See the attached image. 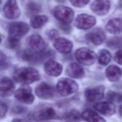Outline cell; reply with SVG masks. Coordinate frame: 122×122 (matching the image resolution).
<instances>
[{
    "label": "cell",
    "mask_w": 122,
    "mask_h": 122,
    "mask_svg": "<svg viewBox=\"0 0 122 122\" xmlns=\"http://www.w3.org/2000/svg\"><path fill=\"white\" fill-rule=\"evenodd\" d=\"M17 55L21 60L36 64L42 63L46 59L52 58L54 55V53L52 51L47 49L42 52H37L29 49L20 51Z\"/></svg>",
    "instance_id": "cell-1"
},
{
    "label": "cell",
    "mask_w": 122,
    "mask_h": 122,
    "mask_svg": "<svg viewBox=\"0 0 122 122\" xmlns=\"http://www.w3.org/2000/svg\"><path fill=\"white\" fill-rule=\"evenodd\" d=\"M15 81L23 84H28L38 81L40 75L39 72L31 67H22L16 70L13 73Z\"/></svg>",
    "instance_id": "cell-2"
},
{
    "label": "cell",
    "mask_w": 122,
    "mask_h": 122,
    "mask_svg": "<svg viewBox=\"0 0 122 122\" xmlns=\"http://www.w3.org/2000/svg\"><path fill=\"white\" fill-rule=\"evenodd\" d=\"M79 85L74 81L66 78L61 79L57 83L56 90L63 96L70 95L78 91Z\"/></svg>",
    "instance_id": "cell-3"
},
{
    "label": "cell",
    "mask_w": 122,
    "mask_h": 122,
    "mask_svg": "<svg viewBox=\"0 0 122 122\" xmlns=\"http://www.w3.org/2000/svg\"><path fill=\"white\" fill-rule=\"evenodd\" d=\"M75 58L80 63L85 66H90L95 61L96 55L92 50L86 47H81L76 51Z\"/></svg>",
    "instance_id": "cell-4"
},
{
    "label": "cell",
    "mask_w": 122,
    "mask_h": 122,
    "mask_svg": "<svg viewBox=\"0 0 122 122\" xmlns=\"http://www.w3.org/2000/svg\"><path fill=\"white\" fill-rule=\"evenodd\" d=\"M55 18L60 21V23L69 24L73 20L74 13L70 7L60 5L56 7L53 10Z\"/></svg>",
    "instance_id": "cell-5"
},
{
    "label": "cell",
    "mask_w": 122,
    "mask_h": 122,
    "mask_svg": "<svg viewBox=\"0 0 122 122\" xmlns=\"http://www.w3.org/2000/svg\"><path fill=\"white\" fill-rule=\"evenodd\" d=\"M14 97L18 101L26 104L32 103L35 99L32 89L28 84H23L18 88L14 93Z\"/></svg>",
    "instance_id": "cell-6"
},
{
    "label": "cell",
    "mask_w": 122,
    "mask_h": 122,
    "mask_svg": "<svg viewBox=\"0 0 122 122\" xmlns=\"http://www.w3.org/2000/svg\"><path fill=\"white\" fill-rule=\"evenodd\" d=\"M30 30L29 25L24 22L19 21L11 23L9 28V37L18 39L25 35Z\"/></svg>",
    "instance_id": "cell-7"
},
{
    "label": "cell",
    "mask_w": 122,
    "mask_h": 122,
    "mask_svg": "<svg viewBox=\"0 0 122 122\" xmlns=\"http://www.w3.org/2000/svg\"><path fill=\"white\" fill-rule=\"evenodd\" d=\"M56 115V112L52 107L45 106L40 107L35 110L32 117L36 122H42L51 120L55 117Z\"/></svg>",
    "instance_id": "cell-8"
},
{
    "label": "cell",
    "mask_w": 122,
    "mask_h": 122,
    "mask_svg": "<svg viewBox=\"0 0 122 122\" xmlns=\"http://www.w3.org/2000/svg\"><path fill=\"white\" fill-rule=\"evenodd\" d=\"M35 92L38 97L43 100L52 99L55 95V89L50 84L42 82L35 89Z\"/></svg>",
    "instance_id": "cell-9"
},
{
    "label": "cell",
    "mask_w": 122,
    "mask_h": 122,
    "mask_svg": "<svg viewBox=\"0 0 122 122\" xmlns=\"http://www.w3.org/2000/svg\"><path fill=\"white\" fill-rule=\"evenodd\" d=\"M96 22L95 18L86 13L79 14L75 19L74 24L79 29L87 30L92 28Z\"/></svg>",
    "instance_id": "cell-10"
},
{
    "label": "cell",
    "mask_w": 122,
    "mask_h": 122,
    "mask_svg": "<svg viewBox=\"0 0 122 122\" xmlns=\"http://www.w3.org/2000/svg\"><path fill=\"white\" fill-rule=\"evenodd\" d=\"M27 42L29 49L31 51L40 52L47 50V45L42 38L38 34H33L30 36Z\"/></svg>",
    "instance_id": "cell-11"
},
{
    "label": "cell",
    "mask_w": 122,
    "mask_h": 122,
    "mask_svg": "<svg viewBox=\"0 0 122 122\" xmlns=\"http://www.w3.org/2000/svg\"><path fill=\"white\" fill-rule=\"evenodd\" d=\"M105 88L103 85L88 88L84 92L86 99L89 102H96L102 100L104 95Z\"/></svg>",
    "instance_id": "cell-12"
},
{
    "label": "cell",
    "mask_w": 122,
    "mask_h": 122,
    "mask_svg": "<svg viewBox=\"0 0 122 122\" xmlns=\"http://www.w3.org/2000/svg\"><path fill=\"white\" fill-rule=\"evenodd\" d=\"M3 12L7 18L11 20L18 18L20 13L16 0H7L3 7Z\"/></svg>",
    "instance_id": "cell-13"
},
{
    "label": "cell",
    "mask_w": 122,
    "mask_h": 122,
    "mask_svg": "<svg viewBox=\"0 0 122 122\" xmlns=\"http://www.w3.org/2000/svg\"><path fill=\"white\" fill-rule=\"evenodd\" d=\"M85 39L92 44L98 46L106 40V34L102 28H96L86 34Z\"/></svg>",
    "instance_id": "cell-14"
},
{
    "label": "cell",
    "mask_w": 122,
    "mask_h": 122,
    "mask_svg": "<svg viewBox=\"0 0 122 122\" xmlns=\"http://www.w3.org/2000/svg\"><path fill=\"white\" fill-rule=\"evenodd\" d=\"M91 10L100 16L106 15L110 10L111 3L108 0H94L91 4Z\"/></svg>",
    "instance_id": "cell-15"
},
{
    "label": "cell",
    "mask_w": 122,
    "mask_h": 122,
    "mask_svg": "<svg viewBox=\"0 0 122 122\" xmlns=\"http://www.w3.org/2000/svg\"><path fill=\"white\" fill-rule=\"evenodd\" d=\"M94 109L105 116L113 115L116 112V107L113 103L111 102H97L93 105Z\"/></svg>",
    "instance_id": "cell-16"
},
{
    "label": "cell",
    "mask_w": 122,
    "mask_h": 122,
    "mask_svg": "<svg viewBox=\"0 0 122 122\" xmlns=\"http://www.w3.org/2000/svg\"><path fill=\"white\" fill-rule=\"evenodd\" d=\"M62 69V66L60 63L51 59L48 60L44 66L45 73L52 77H57L60 75Z\"/></svg>",
    "instance_id": "cell-17"
},
{
    "label": "cell",
    "mask_w": 122,
    "mask_h": 122,
    "mask_svg": "<svg viewBox=\"0 0 122 122\" xmlns=\"http://www.w3.org/2000/svg\"><path fill=\"white\" fill-rule=\"evenodd\" d=\"M53 46L59 52L63 54H68L71 52L73 44L71 41L65 38L58 37L54 40Z\"/></svg>",
    "instance_id": "cell-18"
},
{
    "label": "cell",
    "mask_w": 122,
    "mask_h": 122,
    "mask_svg": "<svg viewBox=\"0 0 122 122\" xmlns=\"http://www.w3.org/2000/svg\"><path fill=\"white\" fill-rule=\"evenodd\" d=\"M15 90L13 81L8 77L3 78L0 81V95L8 97L12 95Z\"/></svg>",
    "instance_id": "cell-19"
},
{
    "label": "cell",
    "mask_w": 122,
    "mask_h": 122,
    "mask_svg": "<svg viewBox=\"0 0 122 122\" xmlns=\"http://www.w3.org/2000/svg\"><path fill=\"white\" fill-rule=\"evenodd\" d=\"M66 73L71 78L81 79L85 75V71L80 64L76 62H72L67 67Z\"/></svg>",
    "instance_id": "cell-20"
},
{
    "label": "cell",
    "mask_w": 122,
    "mask_h": 122,
    "mask_svg": "<svg viewBox=\"0 0 122 122\" xmlns=\"http://www.w3.org/2000/svg\"><path fill=\"white\" fill-rule=\"evenodd\" d=\"M105 75L110 81H117L122 77V70L116 65H111L106 69Z\"/></svg>",
    "instance_id": "cell-21"
},
{
    "label": "cell",
    "mask_w": 122,
    "mask_h": 122,
    "mask_svg": "<svg viewBox=\"0 0 122 122\" xmlns=\"http://www.w3.org/2000/svg\"><path fill=\"white\" fill-rule=\"evenodd\" d=\"M107 31L112 34H118L122 32V19L113 18L108 21L106 25Z\"/></svg>",
    "instance_id": "cell-22"
},
{
    "label": "cell",
    "mask_w": 122,
    "mask_h": 122,
    "mask_svg": "<svg viewBox=\"0 0 122 122\" xmlns=\"http://www.w3.org/2000/svg\"><path fill=\"white\" fill-rule=\"evenodd\" d=\"M81 115L82 119L86 122H106L104 119L93 111L85 110Z\"/></svg>",
    "instance_id": "cell-23"
},
{
    "label": "cell",
    "mask_w": 122,
    "mask_h": 122,
    "mask_svg": "<svg viewBox=\"0 0 122 122\" xmlns=\"http://www.w3.org/2000/svg\"><path fill=\"white\" fill-rule=\"evenodd\" d=\"M48 20V18L45 15H34L30 19V24L34 29H39L43 26Z\"/></svg>",
    "instance_id": "cell-24"
},
{
    "label": "cell",
    "mask_w": 122,
    "mask_h": 122,
    "mask_svg": "<svg viewBox=\"0 0 122 122\" xmlns=\"http://www.w3.org/2000/svg\"><path fill=\"white\" fill-rule=\"evenodd\" d=\"M81 119V114L78 111L75 109L67 112L63 116V119L65 122H80Z\"/></svg>",
    "instance_id": "cell-25"
},
{
    "label": "cell",
    "mask_w": 122,
    "mask_h": 122,
    "mask_svg": "<svg viewBox=\"0 0 122 122\" xmlns=\"http://www.w3.org/2000/svg\"><path fill=\"white\" fill-rule=\"evenodd\" d=\"M111 54L108 50L102 49L100 50L98 53V62L102 65H106L111 61Z\"/></svg>",
    "instance_id": "cell-26"
},
{
    "label": "cell",
    "mask_w": 122,
    "mask_h": 122,
    "mask_svg": "<svg viewBox=\"0 0 122 122\" xmlns=\"http://www.w3.org/2000/svg\"><path fill=\"white\" fill-rule=\"evenodd\" d=\"M107 46L112 49L122 48V37L114 36L109 38L106 42Z\"/></svg>",
    "instance_id": "cell-27"
},
{
    "label": "cell",
    "mask_w": 122,
    "mask_h": 122,
    "mask_svg": "<svg viewBox=\"0 0 122 122\" xmlns=\"http://www.w3.org/2000/svg\"><path fill=\"white\" fill-rule=\"evenodd\" d=\"M41 9L40 5L35 1H29L26 6L27 12L30 15L35 14L39 12Z\"/></svg>",
    "instance_id": "cell-28"
},
{
    "label": "cell",
    "mask_w": 122,
    "mask_h": 122,
    "mask_svg": "<svg viewBox=\"0 0 122 122\" xmlns=\"http://www.w3.org/2000/svg\"><path fill=\"white\" fill-rule=\"evenodd\" d=\"M107 98L109 102L112 103L122 102V94L114 91H109L107 93Z\"/></svg>",
    "instance_id": "cell-29"
},
{
    "label": "cell",
    "mask_w": 122,
    "mask_h": 122,
    "mask_svg": "<svg viewBox=\"0 0 122 122\" xmlns=\"http://www.w3.org/2000/svg\"><path fill=\"white\" fill-rule=\"evenodd\" d=\"M20 40L10 37L7 40V45L9 48L12 49H16L20 46Z\"/></svg>",
    "instance_id": "cell-30"
},
{
    "label": "cell",
    "mask_w": 122,
    "mask_h": 122,
    "mask_svg": "<svg viewBox=\"0 0 122 122\" xmlns=\"http://www.w3.org/2000/svg\"><path fill=\"white\" fill-rule=\"evenodd\" d=\"M71 4L77 8H82L86 6L90 0H70Z\"/></svg>",
    "instance_id": "cell-31"
},
{
    "label": "cell",
    "mask_w": 122,
    "mask_h": 122,
    "mask_svg": "<svg viewBox=\"0 0 122 122\" xmlns=\"http://www.w3.org/2000/svg\"><path fill=\"white\" fill-rule=\"evenodd\" d=\"M8 111L7 104L3 101L0 100V118L4 117Z\"/></svg>",
    "instance_id": "cell-32"
},
{
    "label": "cell",
    "mask_w": 122,
    "mask_h": 122,
    "mask_svg": "<svg viewBox=\"0 0 122 122\" xmlns=\"http://www.w3.org/2000/svg\"><path fill=\"white\" fill-rule=\"evenodd\" d=\"M114 60L119 64L122 65V49H119L116 52L114 56Z\"/></svg>",
    "instance_id": "cell-33"
},
{
    "label": "cell",
    "mask_w": 122,
    "mask_h": 122,
    "mask_svg": "<svg viewBox=\"0 0 122 122\" xmlns=\"http://www.w3.org/2000/svg\"><path fill=\"white\" fill-rule=\"evenodd\" d=\"M27 109L23 106H16L13 108L12 110L13 113L16 114H22L26 112Z\"/></svg>",
    "instance_id": "cell-34"
},
{
    "label": "cell",
    "mask_w": 122,
    "mask_h": 122,
    "mask_svg": "<svg viewBox=\"0 0 122 122\" xmlns=\"http://www.w3.org/2000/svg\"><path fill=\"white\" fill-rule=\"evenodd\" d=\"M59 33L57 30L55 29H52L50 30L48 33V36L49 38L51 40H55L58 38Z\"/></svg>",
    "instance_id": "cell-35"
},
{
    "label": "cell",
    "mask_w": 122,
    "mask_h": 122,
    "mask_svg": "<svg viewBox=\"0 0 122 122\" xmlns=\"http://www.w3.org/2000/svg\"><path fill=\"white\" fill-rule=\"evenodd\" d=\"M6 66V57L5 54L0 51V68H3Z\"/></svg>",
    "instance_id": "cell-36"
},
{
    "label": "cell",
    "mask_w": 122,
    "mask_h": 122,
    "mask_svg": "<svg viewBox=\"0 0 122 122\" xmlns=\"http://www.w3.org/2000/svg\"><path fill=\"white\" fill-rule=\"evenodd\" d=\"M60 28L61 29L66 33H68L71 31V27L68 24H65L62 23H60Z\"/></svg>",
    "instance_id": "cell-37"
},
{
    "label": "cell",
    "mask_w": 122,
    "mask_h": 122,
    "mask_svg": "<svg viewBox=\"0 0 122 122\" xmlns=\"http://www.w3.org/2000/svg\"><path fill=\"white\" fill-rule=\"evenodd\" d=\"M11 122H26L25 120L21 119H13Z\"/></svg>",
    "instance_id": "cell-38"
},
{
    "label": "cell",
    "mask_w": 122,
    "mask_h": 122,
    "mask_svg": "<svg viewBox=\"0 0 122 122\" xmlns=\"http://www.w3.org/2000/svg\"><path fill=\"white\" fill-rule=\"evenodd\" d=\"M119 115L122 117V104L120 105L119 108Z\"/></svg>",
    "instance_id": "cell-39"
},
{
    "label": "cell",
    "mask_w": 122,
    "mask_h": 122,
    "mask_svg": "<svg viewBox=\"0 0 122 122\" xmlns=\"http://www.w3.org/2000/svg\"><path fill=\"white\" fill-rule=\"evenodd\" d=\"M118 4L120 6L122 7V0H119L118 1Z\"/></svg>",
    "instance_id": "cell-40"
},
{
    "label": "cell",
    "mask_w": 122,
    "mask_h": 122,
    "mask_svg": "<svg viewBox=\"0 0 122 122\" xmlns=\"http://www.w3.org/2000/svg\"><path fill=\"white\" fill-rule=\"evenodd\" d=\"M57 1L59 2H64L65 0H56Z\"/></svg>",
    "instance_id": "cell-41"
},
{
    "label": "cell",
    "mask_w": 122,
    "mask_h": 122,
    "mask_svg": "<svg viewBox=\"0 0 122 122\" xmlns=\"http://www.w3.org/2000/svg\"><path fill=\"white\" fill-rule=\"evenodd\" d=\"M1 41H2V38H1V36H0V43L1 42Z\"/></svg>",
    "instance_id": "cell-42"
},
{
    "label": "cell",
    "mask_w": 122,
    "mask_h": 122,
    "mask_svg": "<svg viewBox=\"0 0 122 122\" xmlns=\"http://www.w3.org/2000/svg\"><path fill=\"white\" fill-rule=\"evenodd\" d=\"M1 0H0V4H1Z\"/></svg>",
    "instance_id": "cell-43"
}]
</instances>
